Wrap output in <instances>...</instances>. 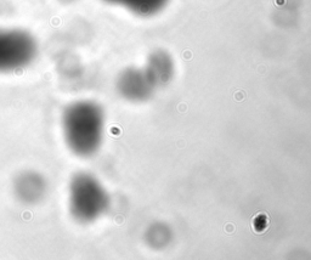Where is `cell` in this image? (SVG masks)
I'll return each instance as SVG.
<instances>
[{
    "label": "cell",
    "instance_id": "4",
    "mask_svg": "<svg viewBox=\"0 0 311 260\" xmlns=\"http://www.w3.org/2000/svg\"><path fill=\"white\" fill-rule=\"evenodd\" d=\"M157 85L146 69L130 68L122 73L118 79V90L129 101H146L154 94Z\"/></svg>",
    "mask_w": 311,
    "mask_h": 260
},
{
    "label": "cell",
    "instance_id": "6",
    "mask_svg": "<svg viewBox=\"0 0 311 260\" xmlns=\"http://www.w3.org/2000/svg\"><path fill=\"white\" fill-rule=\"evenodd\" d=\"M17 194L26 202L38 201L44 192V181L39 175L27 173L17 179L15 185Z\"/></svg>",
    "mask_w": 311,
    "mask_h": 260
},
{
    "label": "cell",
    "instance_id": "2",
    "mask_svg": "<svg viewBox=\"0 0 311 260\" xmlns=\"http://www.w3.org/2000/svg\"><path fill=\"white\" fill-rule=\"evenodd\" d=\"M68 205L72 216L82 224H89L105 214L110 196L102 183L88 173H78L68 188Z\"/></svg>",
    "mask_w": 311,
    "mask_h": 260
},
{
    "label": "cell",
    "instance_id": "1",
    "mask_svg": "<svg viewBox=\"0 0 311 260\" xmlns=\"http://www.w3.org/2000/svg\"><path fill=\"white\" fill-rule=\"evenodd\" d=\"M62 131L68 148L79 157H91L101 147L105 133V113L99 103L74 101L62 114Z\"/></svg>",
    "mask_w": 311,
    "mask_h": 260
},
{
    "label": "cell",
    "instance_id": "5",
    "mask_svg": "<svg viewBox=\"0 0 311 260\" xmlns=\"http://www.w3.org/2000/svg\"><path fill=\"white\" fill-rule=\"evenodd\" d=\"M145 69L147 71L157 88L170 83L175 73V67L172 57L163 51H157L152 54Z\"/></svg>",
    "mask_w": 311,
    "mask_h": 260
},
{
    "label": "cell",
    "instance_id": "7",
    "mask_svg": "<svg viewBox=\"0 0 311 260\" xmlns=\"http://www.w3.org/2000/svg\"><path fill=\"white\" fill-rule=\"evenodd\" d=\"M107 4L123 6L134 13L148 16L161 10L167 0H103Z\"/></svg>",
    "mask_w": 311,
    "mask_h": 260
},
{
    "label": "cell",
    "instance_id": "3",
    "mask_svg": "<svg viewBox=\"0 0 311 260\" xmlns=\"http://www.w3.org/2000/svg\"><path fill=\"white\" fill-rule=\"evenodd\" d=\"M38 52L37 40L20 28H0V73L22 69Z\"/></svg>",
    "mask_w": 311,
    "mask_h": 260
}]
</instances>
